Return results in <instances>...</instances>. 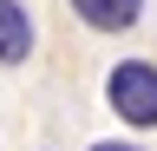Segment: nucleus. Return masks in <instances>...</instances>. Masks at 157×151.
Instances as JSON below:
<instances>
[{"label":"nucleus","instance_id":"4","mask_svg":"<svg viewBox=\"0 0 157 151\" xmlns=\"http://www.w3.org/2000/svg\"><path fill=\"white\" fill-rule=\"evenodd\" d=\"M92 151H137V145H111V138H105V145H92Z\"/></svg>","mask_w":157,"mask_h":151},{"label":"nucleus","instance_id":"2","mask_svg":"<svg viewBox=\"0 0 157 151\" xmlns=\"http://www.w3.org/2000/svg\"><path fill=\"white\" fill-rule=\"evenodd\" d=\"M66 7L78 13V26H92V33H131L144 20V0H66Z\"/></svg>","mask_w":157,"mask_h":151},{"label":"nucleus","instance_id":"1","mask_svg":"<svg viewBox=\"0 0 157 151\" xmlns=\"http://www.w3.org/2000/svg\"><path fill=\"white\" fill-rule=\"evenodd\" d=\"M105 105L131 131H157V66L151 59H118L105 72Z\"/></svg>","mask_w":157,"mask_h":151},{"label":"nucleus","instance_id":"3","mask_svg":"<svg viewBox=\"0 0 157 151\" xmlns=\"http://www.w3.org/2000/svg\"><path fill=\"white\" fill-rule=\"evenodd\" d=\"M33 59V13L20 0H0V66H26Z\"/></svg>","mask_w":157,"mask_h":151}]
</instances>
